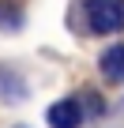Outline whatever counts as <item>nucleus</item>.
<instances>
[{
    "instance_id": "f257e3e1",
    "label": "nucleus",
    "mask_w": 124,
    "mask_h": 128,
    "mask_svg": "<svg viewBox=\"0 0 124 128\" xmlns=\"http://www.w3.org/2000/svg\"><path fill=\"white\" fill-rule=\"evenodd\" d=\"M87 26L94 34H117L124 26V0H87Z\"/></svg>"
},
{
    "instance_id": "f03ea898",
    "label": "nucleus",
    "mask_w": 124,
    "mask_h": 128,
    "mask_svg": "<svg viewBox=\"0 0 124 128\" xmlns=\"http://www.w3.org/2000/svg\"><path fill=\"white\" fill-rule=\"evenodd\" d=\"M79 124H83V109H79L75 98L49 106V128H79Z\"/></svg>"
},
{
    "instance_id": "7ed1b4c3",
    "label": "nucleus",
    "mask_w": 124,
    "mask_h": 128,
    "mask_svg": "<svg viewBox=\"0 0 124 128\" xmlns=\"http://www.w3.org/2000/svg\"><path fill=\"white\" fill-rule=\"evenodd\" d=\"M98 68H102L105 83H124V45H109L98 60Z\"/></svg>"
},
{
    "instance_id": "20e7f679",
    "label": "nucleus",
    "mask_w": 124,
    "mask_h": 128,
    "mask_svg": "<svg viewBox=\"0 0 124 128\" xmlns=\"http://www.w3.org/2000/svg\"><path fill=\"white\" fill-rule=\"evenodd\" d=\"M0 23H4L8 30H15V26H19V12H15V8H4V4H0Z\"/></svg>"
}]
</instances>
